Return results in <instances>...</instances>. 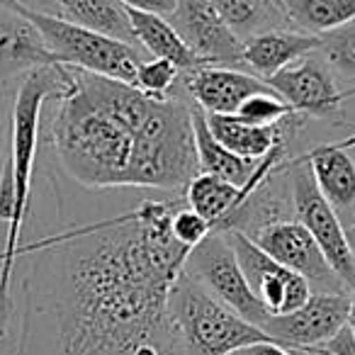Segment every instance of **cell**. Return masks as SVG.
<instances>
[{"label":"cell","mask_w":355,"mask_h":355,"mask_svg":"<svg viewBox=\"0 0 355 355\" xmlns=\"http://www.w3.org/2000/svg\"><path fill=\"white\" fill-rule=\"evenodd\" d=\"M129 22H132V32H134L137 44L141 46L144 51H148L153 59L171 61V64H175L180 71H193L202 66L198 56L185 46L180 35L173 30L168 17L153 15V12L129 10Z\"/></svg>","instance_id":"17"},{"label":"cell","mask_w":355,"mask_h":355,"mask_svg":"<svg viewBox=\"0 0 355 355\" xmlns=\"http://www.w3.org/2000/svg\"><path fill=\"white\" fill-rule=\"evenodd\" d=\"M297 114L275 90L270 93H258L243 100V105L236 110V117L248 124H258V127H272V124L285 122L287 117Z\"/></svg>","instance_id":"23"},{"label":"cell","mask_w":355,"mask_h":355,"mask_svg":"<svg viewBox=\"0 0 355 355\" xmlns=\"http://www.w3.org/2000/svg\"><path fill=\"white\" fill-rule=\"evenodd\" d=\"M168 22L202 66L241 69V37L219 17L209 0H178Z\"/></svg>","instance_id":"12"},{"label":"cell","mask_w":355,"mask_h":355,"mask_svg":"<svg viewBox=\"0 0 355 355\" xmlns=\"http://www.w3.org/2000/svg\"><path fill=\"white\" fill-rule=\"evenodd\" d=\"M319 54L336 78L355 80V20L321 37Z\"/></svg>","instance_id":"22"},{"label":"cell","mask_w":355,"mask_h":355,"mask_svg":"<svg viewBox=\"0 0 355 355\" xmlns=\"http://www.w3.org/2000/svg\"><path fill=\"white\" fill-rule=\"evenodd\" d=\"M185 272L195 277L222 304L236 311L241 319L251 321L261 329L270 319L266 306L258 302V297L248 287L241 266H239L236 256H234L232 246H229L222 232L207 234L198 246L190 248L188 261H185Z\"/></svg>","instance_id":"7"},{"label":"cell","mask_w":355,"mask_h":355,"mask_svg":"<svg viewBox=\"0 0 355 355\" xmlns=\"http://www.w3.org/2000/svg\"><path fill=\"white\" fill-rule=\"evenodd\" d=\"M229 355H292L285 345L275 343V340H263V343H253L246 348H239Z\"/></svg>","instance_id":"28"},{"label":"cell","mask_w":355,"mask_h":355,"mask_svg":"<svg viewBox=\"0 0 355 355\" xmlns=\"http://www.w3.org/2000/svg\"><path fill=\"white\" fill-rule=\"evenodd\" d=\"M168 324L180 355H229L272 340L261 326L241 319L209 295L185 268L168 292Z\"/></svg>","instance_id":"4"},{"label":"cell","mask_w":355,"mask_h":355,"mask_svg":"<svg viewBox=\"0 0 355 355\" xmlns=\"http://www.w3.org/2000/svg\"><path fill=\"white\" fill-rule=\"evenodd\" d=\"M209 6L241 40L266 30H295L277 0H209Z\"/></svg>","instance_id":"21"},{"label":"cell","mask_w":355,"mask_h":355,"mask_svg":"<svg viewBox=\"0 0 355 355\" xmlns=\"http://www.w3.org/2000/svg\"><path fill=\"white\" fill-rule=\"evenodd\" d=\"M277 3L295 30L314 37H324L355 20V0H277Z\"/></svg>","instance_id":"20"},{"label":"cell","mask_w":355,"mask_h":355,"mask_svg":"<svg viewBox=\"0 0 355 355\" xmlns=\"http://www.w3.org/2000/svg\"><path fill=\"white\" fill-rule=\"evenodd\" d=\"M56 17L85 27V30H93L98 35L137 44L132 22H129V10L119 0H59Z\"/></svg>","instance_id":"18"},{"label":"cell","mask_w":355,"mask_h":355,"mask_svg":"<svg viewBox=\"0 0 355 355\" xmlns=\"http://www.w3.org/2000/svg\"><path fill=\"white\" fill-rule=\"evenodd\" d=\"M331 355H355V336L350 334V329H340L329 343L324 345Z\"/></svg>","instance_id":"27"},{"label":"cell","mask_w":355,"mask_h":355,"mask_svg":"<svg viewBox=\"0 0 355 355\" xmlns=\"http://www.w3.org/2000/svg\"><path fill=\"white\" fill-rule=\"evenodd\" d=\"M248 239H253L268 256L275 258L287 270L306 277L311 290H316V292L348 290V287L338 280V275L331 270V266L326 263L321 248L316 246L314 236H311L295 217L277 219V222L266 224V227H261L258 232H253Z\"/></svg>","instance_id":"11"},{"label":"cell","mask_w":355,"mask_h":355,"mask_svg":"<svg viewBox=\"0 0 355 355\" xmlns=\"http://www.w3.org/2000/svg\"><path fill=\"white\" fill-rule=\"evenodd\" d=\"M350 329V334L355 336V285L350 287V306H348V324H345Z\"/></svg>","instance_id":"31"},{"label":"cell","mask_w":355,"mask_h":355,"mask_svg":"<svg viewBox=\"0 0 355 355\" xmlns=\"http://www.w3.org/2000/svg\"><path fill=\"white\" fill-rule=\"evenodd\" d=\"M17 6L27 8L32 12H42V15H54L59 12V0H12Z\"/></svg>","instance_id":"29"},{"label":"cell","mask_w":355,"mask_h":355,"mask_svg":"<svg viewBox=\"0 0 355 355\" xmlns=\"http://www.w3.org/2000/svg\"><path fill=\"white\" fill-rule=\"evenodd\" d=\"M292 355H331L324 345H316V348H287Z\"/></svg>","instance_id":"30"},{"label":"cell","mask_w":355,"mask_h":355,"mask_svg":"<svg viewBox=\"0 0 355 355\" xmlns=\"http://www.w3.org/2000/svg\"><path fill=\"white\" fill-rule=\"evenodd\" d=\"M222 234L232 246L251 292L258 297V302L266 306L270 316L290 314L311 297L314 290H311L309 280L280 266L253 239H248L241 232H234V229Z\"/></svg>","instance_id":"8"},{"label":"cell","mask_w":355,"mask_h":355,"mask_svg":"<svg viewBox=\"0 0 355 355\" xmlns=\"http://www.w3.org/2000/svg\"><path fill=\"white\" fill-rule=\"evenodd\" d=\"M185 95L207 114H236L251 95L270 93V85L241 69L229 66H200L180 73Z\"/></svg>","instance_id":"13"},{"label":"cell","mask_w":355,"mask_h":355,"mask_svg":"<svg viewBox=\"0 0 355 355\" xmlns=\"http://www.w3.org/2000/svg\"><path fill=\"white\" fill-rule=\"evenodd\" d=\"M54 64L59 61L46 49L40 30L15 8L0 3V80Z\"/></svg>","instance_id":"15"},{"label":"cell","mask_w":355,"mask_h":355,"mask_svg":"<svg viewBox=\"0 0 355 355\" xmlns=\"http://www.w3.org/2000/svg\"><path fill=\"white\" fill-rule=\"evenodd\" d=\"M180 73L183 71L178 69L175 64L151 56V59H144L139 64L134 85L148 95H171L180 88Z\"/></svg>","instance_id":"24"},{"label":"cell","mask_w":355,"mask_h":355,"mask_svg":"<svg viewBox=\"0 0 355 355\" xmlns=\"http://www.w3.org/2000/svg\"><path fill=\"white\" fill-rule=\"evenodd\" d=\"M321 37L300 30H266L241 40V69L261 80H270L275 73L295 64L297 59L319 51Z\"/></svg>","instance_id":"14"},{"label":"cell","mask_w":355,"mask_h":355,"mask_svg":"<svg viewBox=\"0 0 355 355\" xmlns=\"http://www.w3.org/2000/svg\"><path fill=\"white\" fill-rule=\"evenodd\" d=\"M0 3L15 8L20 15H25L40 30L46 49L54 54V59L61 66L134 85L139 64L146 59L141 46L98 35V32L85 30V27H78L69 20H61V17L32 12L12 0H0Z\"/></svg>","instance_id":"5"},{"label":"cell","mask_w":355,"mask_h":355,"mask_svg":"<svg viewBox=\"0 0 355 355\" xmlns=\"http://www.w3.org/2000/svg\"><path fill=\"white\" fill-rule=\"evenodd\" d=\"M355 217V214H353ZM345 227V239H348V246H350V251H353V256H355V219L353 222H348V224H343Z\"/></svg>","instance_id":"32"},{"label":"cell","mask_w":355,"mask_h":355,"mask_svg":"<svg viewBox=\"0 0 355 355\" xmlns=\"http://www.w3.org/2000/svg\"><path fill=\"white\" fill-rule=\"evenodd\" d=\"M171 232L178 241L183 243L188 248H195L200 241H202L207 234H212V224L207 222L205 217H200L195 209H190L185 205V200L178 205V209L173 212V219H171Z\"/></svg>","instance_id":"25"},{"label":"cell","mask_w":355,"mask_h":355,"mask_svg":"<svg viewBox=\"0 0 355 355\" xmlns=\"http://www.w3.org/2000/svg\"><path fill=\"white\" fill-rule=\"evenodd\" d=\"M193 139H195V151H198V168L200 173H209V175L224 178L234 185H246V180L253 175L258 163L243 161L236 153H232L227 146L212 137L207 127V117L205 112L193 105Z\"/></svg>","instance_id":"19"},{"label":"cell","mask_w":355,"mask_h":355,"mask_svg":"<svg viewBox=\"0 0 355 355\" xmlns=\"http://www.w3.org/2000/svg\"><path fill=\"white\" fill-rule=\"evenodd\" d=\"M350 290L311 292V297L290 314H275L263 324V331L285 348H316L326 345L348 324Z\"/></svg>","instance_id":"10"},{"label":"cell","mask_w":355,"mask_h":355,"mask_svg":"<svg viewBox=\"0 0 355 355\" xmlns=\"http://www.w3.org/2000/svg\"><path fill=\"white\" fill-rule=\"evenodd\" d=\"M183 200L76 224L30 246L17 355H180L168 292L190 248L171 232Z\"/></svg>","instance_id":"1"},{"label":"cell","mask_w":355,"mask_h":355,"mask_svg":"<svg viewBox=\"0 0 355 355\" xmlns=\"http://www.w3.org/2000/svg\"><path fill=\"white\" fill-rule=\"evenodd\" d=\"M49 141L61 171L90 190L183 193L200 173L183 83L171 95H148L73 69V88L59 100Z\"/></svg>","instance_id":"2"},{"label":"cell","mask_w":355,"mask_h":355,"mask_svg":"<svg viewBox=\"0 0 355 355\" xmlns=\"http://www.w3.org/2000/svg\"><path fill=\"white\" fill-rule=\"evenodd\" d=\"M127 10H139V12H153V15L168 17L175 10L178 0H119Z\"/></svg>","instance_id":"26"},{"label":"cell","mask_w":355,"mask_h":355,"mask_svg":"<svg viewBox=\"0 0 355 355\" xmlns=\"http://www.w3.org/2000/svg\"><path fill=\"white\" fill-rule=\"evenodd\" d=\"M316 180L319 193L329 200L338 217L355 214V158L348 148H340L338 141L319 144L302 153Z\"/></svg>","instance_id":"16"},{"label":"cell","mask_w":355,"mask_h":355,"mask_svg":"<svg viewBox=\"0 0 355 355\" xmlns=\"http://www.w3.org/2000/svg\"><path fill=\"white\" fill-rule=\"evenodd\" d=\"M297 114L306 119H336L343 112V103L353 98L355 90L343 93L336 83L334 71L329 69L319 51L297 59L270 80H266Z\"/></svg>","instance_id":"9"},{"label":"cell","mask_w":355,"mask_h":355,"mask_svg":"<svg viewBox=\"0 0 355 355\" xmlns=\"http://www.w3.org/2000/svg\"><path fill=\"white\" fill-rule=\"evenodd\" d=\"M290 198L295 219L314 236L331 270L350 290L355 285V256L345 239V227L338 212L319 193L304 156L290 158Z\"/></svg>","instance_id":"6"},{"label":"cell","mask_w":355,"mask_h":355,"mask_svg":"<svg viewBox=\"0 0 355 355\" xmlns=\"http://www.w3.org/2000/svg\"><path fill=\"white\" fill-rule=\"evenodd\" d=\"M73 88V69L69 66H42L22 76L10 110V148L3 166L10 171L15 200L10 222L6 224V246L0 251V338H6L12 321V275L20 256V236L32 205V175H35L37 148H40L42 110L49 100H61Z\"/></svg>","instance_id":"3"}]
</instances>
